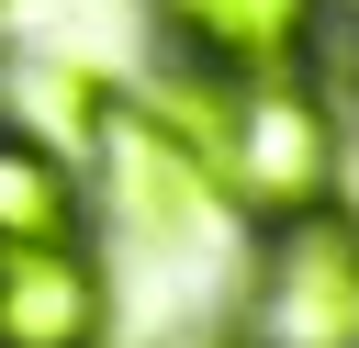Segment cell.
I'll return each instance as SVG.
<instances>
[{"label":"cell","instance_id":"4","mask_svg":"<svg viewBox=\"0 0 359 348\" xmlns=\"http://www.w3.org/2000/svg\"><path fill=\"white\" fill-rule=\"evenodd\" d=\"M157 56L168 67H213V79H314L337 0H146Z\"/></svg>","mask_w":359,"mask_h":348},{"label":"cell","instance_id":"7","mask_svg":"<svg viewBox=\"0 0 359 348\" xmlns=\"http://www.w3.org/2000/svg\"><path fill=\"white\" fill-rule=\"evenodd\" d=\"M22 101H34L22 123H34L45 146H67V157H90V135H101V112H112L123 90H112L101 67H56V56H45V67H22Z\"/></svg>","mask_w":359,"mask_h":348},{"label":"cell","instance_id":"3","mask_svg":"<svg viewBox=\"0 0 359 348\" xmlns=\"http://www.w3.org/2000/svg\"><path fill=\"white\" fill-rule=\"evenodd\" d=\"M79 180H90V213H112L146 258H180V247H202L213 236V180H202V157L123 90L112 112H101V135H90V157H79Z\"/></svg>","mask_w":359,"mask_h":348},{"label":"cell","instance_id":"8","mask_svg":"<svg viewBox=\"0 0 359 348\" xmlns=\"http://www.w3.org/2000/svg\"><path fill=\"white\" fill-rule=\"evenodd\" d=\"M146 348H247L236 326H168V337H146Z\"/></svg>","mask_w":359,"mask_h":348},{"label":"cell","instance_id":"1","mask_svg":"<svg viewBox=\"0 0 359 348\" xmlns=\"http://www.w3.org/2000/svg\"><path fill=\"white\" fill-rule=\"evenodd\" d=\"M135 101L202 157L213 202L236 225H280L303 202L348 191V101L325 79H213V67H146Z\"/></svg>","mask_w":359,"mask_h":348},{"label":"cell","instance_id":"6","mask_svg":"<svg viewBox=\"0 0 359 348\" xmlns=\"http://www.w3.org/2000/svg\"><path fill=\"white\" fill-rule=\"evenodd\" d=\"M45 236H90V180L67 146L0 112V247H45Z\"/></svg>","mask_w":359,"mask_h":348},{"label":"cell","instance_id":"5","mask_svg":"<svg viewBox=\"0 0 359 348\" xmlns=\"http://www.w3.org/2000/svg\"><path fill=\"white\" fill-rule=\"evenodd\" d=\"M0 348H112V269L90 236L0 247Z\"/></svg>","mask_w":359,"mask_h":348},{"label":"cell","instance_id":"9","mask_svg":"<svg viewBox=\"0 0 359 348\" xmlns=\"http://www.w3.org/2000/svg\"><path fill=\"white\" fill-rule=\"evenodd\" d=\"M337 11H359V0H337Z\"/></svg>","mask_w":359,"mask_h":348},{"label":"cell","instance_id":"2","mask_svg":"<svg viewBox=\"0 0 359 348\" xmlns=\"http://www.w3.org/2000/svg\"><path fill=\"white\" fill-rule=\"evenodd\" d=\"M247 348H359V213L303 202L280 225H247V281L224 314Z\"/></svg>","mask_w":359,"mask_h":348}]
</instances>
